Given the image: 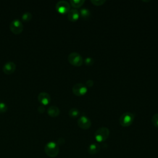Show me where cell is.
Instances as JSON below:
<instances>
[{"label":"cell","instance_id":"obj_1","mask_svg":"<svg viewBox=\"0 0 158 158\" xmlns=\"http://www.w3.org/2000/svg\"><path fill=\"white\" fill-rule=\"evenodd\" d=\"M44 152L49 157H55L59 154V148L57 143L54 141H50L44 146Z\"/></svg>","mask_w":158,"mask_h":158},{"label":"cell","instance_id":"obj_2","mask_svg":"<svg viewBox=\"0 0 158 158\" xmlns=\"http://www.w3.org/2000/svg\"><path fill=\"white\" fill-rule=\"evenodd\" d=\"M109 130L108 128L102 127L99 128L94 133L95 139L98 142H103L107 139L109 135Z\"/></svg>","mask_w":158,"mask_h":158},{"label":"cell","instance_id":"obj_3","mask_svg":"<svg viewBox=\"0 0 158 158\" xmlns=\"http://www.w3.org/2000/svg\"><path fill=\"white\" fill-rule=\"evenodd\" d=\"M135 115L134 114L130 112H126L123 113L119 119L120 123L123 127H128L131 125L134 120Z\"/></svg>","mask_w":158,"mask_h":158},{"label":"cell","instance_id":"obj_4","mask_svg":"<svg viewBox=\"0 0 158 158\" xmlns=\"http://www.w3.org/2000/svg\"><path fill=\"white\" fill-rule=\"evenodd\" d=\"M68 60L73 65L80 66L83 62L81 56L77 52H72L68 56Z\"/></svg>","mask_w":158,"mask_h":158},{"label":"cell","instance_id":"obj_5","mask_svg":"<svg viewBox=\"0 0 158 158\" xmlns=\"http://www.w3.org/2000/svg\"><path fill=\"white\" fill-rule=\"evenodd\" d=\"M9 27H10V31L15 35L20 34L23 31V25L22 22L19 19L13 20L10 22Z\"/></svg>","mask_w":158,"mask_h":158},{"label":"cell","instance_id":"obj_6","mask_svg":"<svg viewBox=\"0 0 158 158\" xmlns=\"http://www.w3.org/2000/svg\"><path fill=\"white\" fill-rule=\"evenodd\" d=\"M72 91L77 96H82L87 93L88 88L86 85L82 83H77L73 86Z\"/></svg>","mask_w":158,"mask_h":158},{"label":"cell","instance_id":"obj_7","mask_svg":"<svg viewBox=\"0 0 158 158\" xmlns=\"http://www.w3.org/2000/svg\"><path fill=\"white\" fill-rule=\"evenodd\" d=\"M56 9L60 14H66L70 9V5L67 1L61 0L56 3Z\"/></svg>","mask_w":158,"mask_h":158},{"label":"cell","instance_id":"obj_8","mask_svg":"<svg viewBox=\"0 0 158 158\" xmlns=\"http://www.w3.org/2000/svg\"><path fill=\"white\" fill-rule=\"evenodd\" d=\"M78 125L82 129H88L91 126V122L90 119L85 115H81L77 121Z\"/></svg>","mask_w":158,"mask_h":158},{"label":"cell","instance_id":"obj_9","mask_svg":"<svg viewBox=\"0 0 158 158\" xmlns=\"http://www.w3.org/2000/svg\"><path fill=\"white\" fill-rule=\"evenodd\" d=\"M16 68V65L13 62H7L3 65L2 70L3 72L6 74H11L12 73Z\"/></svg>","mask_w":158,"mask_h":158},{"label":"cell","instance_id":"obj_10","mask_svg":"<svg viewBox=\"0 0 158 158\" xmlns=\"http://www.w3.org/2000/svg\"><path fill=\"white\" fill-rule=\"evenodd\" d=\"M38 101L44 105H47L51 101L50 95L46 92H41L38 96Z\"/></svg>","mask_w":158,"mask_h":158},{"label":"cell","instance_id":"obj_11","mask_svg":"<svg viewBox=\"0 0 158 158\" xmlns=\"http://www.w3.org/2000/svg\"><path fill=\"white\" fill-rule=\"evenodd\" d=\"M80 13L77 9H71L67 12V17L70 21L75 22L79 18Z\"/></svg>","mask_w":158,"mask_h":158},{"label":"cell","instance_id":"obj_12","mask_svg":"<svg viewBox=\"0 0 158 158\" xmlns=\"http://www.w3.org/2000/svg\"><path fill=\"white\" fill-rule=\"evenodd\" d=\"M101 149V146L98 143H91L89 145L88 148V152L89 154L94 155L99 152Z\"/></svg>","mask_w":158,"mask_h":158},{"label":"cell","instance_id":"obj_13","mask_svg":"<svg viewBox=\"0 0 158 158\" xmlns=\"http://www.w3.org/2000/svg\"><path fill=\"white\" fill-rule=\"evenodd\" d=\"M48 114L51 117H57L60 114V110L56 106H51L48 107Z\"/></svg>","mask_w":158,"mask_h":158},{"label":"cell","instance_id":"obj_14","mask_svg":"<svg viewBox=\"0 0 158 158\" xmlns=\"http://www.w3.org/2000/svg\"><path fill=\"white\" fill-rule=\"evenodd\" d=\"M79 13H80V15H81V17L85 20L89 19L91 15V12L89 10V9L86 8V7H83V8L80 9Z\"/></svg>","mask_w":158,"mask_h":158},{"label":"cell","instance_id":"obj_15","mask_svg":"<svg viewBox=\"0 0 158 158\" xmlns=\"http://www.w3.org/2000/svg\"><path fill=\"white\" fill-rule=\"evenodd\" d=\"M69 115L72 118H76L80 115V111L77 108H71L69 111Z\"/></svg>","mask_w":158,"mask_h":158},{"label":"cell","instance_id":"obj_16","mask_svg":"<svg viewBox=\"0 0 158 158\" xmlns=\"http://www.w3.org/2000/svg\"><path fill=\"white\" fill-rule=\"evenodd\" d=\"M70 2L71 5L74 7H80L85 2V0H70Z\"/></svg>","mask_w":158,"mask_h":158},{"label":"cell","instance_id":"obj_17","mask_svg":"<svg viewBox=\"0 0 158 158\" xmlns=\"http://www.w3.org/2000/svg\"><path fill=\"white\" fill-rule=\"evenodd\" d=\"M32 18L31 13L30 12H26L23 14L22 16V19L25 22H28L30 21Z\"/></svg>","mask_w":158,"mask_h":158},{"label":"cell","instance_id":"obj_18","mask_svg":"<svg viewBox=\"0 0 158 158\" xmlns=\"http://www.w3.org/2000/svg\"><path fill=\"white\" fill-rule=\"evenodd\" d=\"M151 122L155 127H158V113H156L153 115L151 118Z\"/></svg>","mask_w":158,"mask_h":158},{"label":"cell","instance_id":"obj_19","mask_svg":"<svg viewBox=\"0 0 158 158\" xmlns=\"http://www.w3.org/2000/svg\"><path fill=\"white\" fill-rule=\"evenodd\" d=\"M84 62L86 65H92L94 64V59L93 57H88L84 59Z\"/></svg>","mask_w":158,"mask_h":158},{"label":"cell","instance_id":"obj_20","mask_svg":"<svg viewBox=\"0 0 158 158\" xmlns=\"http://www.w3.org/2000/svg\"><path fill=\"white\" fill-rule=\"evenodd\" d=\"M8 107L6 103L0 102V113H3L7 111Z\"/></svg>","mask_w":158,"mask_h":158},{"label":"cell","instance_id":"obj_21","mask_svg":"<svg viewBox=\"0 0 158 158\" xmlns=\"http://www.w3.org/2000/svg\"><path fill=\"white\" fill-rule=\"evenodd\" d=\"M91 2L94 5L101 6V5H102L106 2V0H91Z\"/></svg>","mask_w":158,"mask_h":158},{"label":"cell","instance_id":"obj_22","mask_svg":"<svg viewBox=\"0 0 158 158\" xmlns=\"http://www.w3.org/2000/svg\"><path fill=\"white\" fill-rule=\"evenodd\" d=\"M93 84H94V82L92 80H88L86 82V86L87 87H91L93 86Z\"/></svg>","mask_w":158,"mask_h":158},{"label":"cell","instance_id":"obj_23","mask_svg":"<svg viewBox=\"0 0 158 158\" xmlns=\"http://www.w3.org/2000/svg\"><path fill=\"white\" fill-rule=\"evenodd\" d=\"M38 111L40 112V113H43L45 110V108L43 106H40L38 107Z\"/></svg>","mask_w":158,"mask_h":158}]
</instances>
